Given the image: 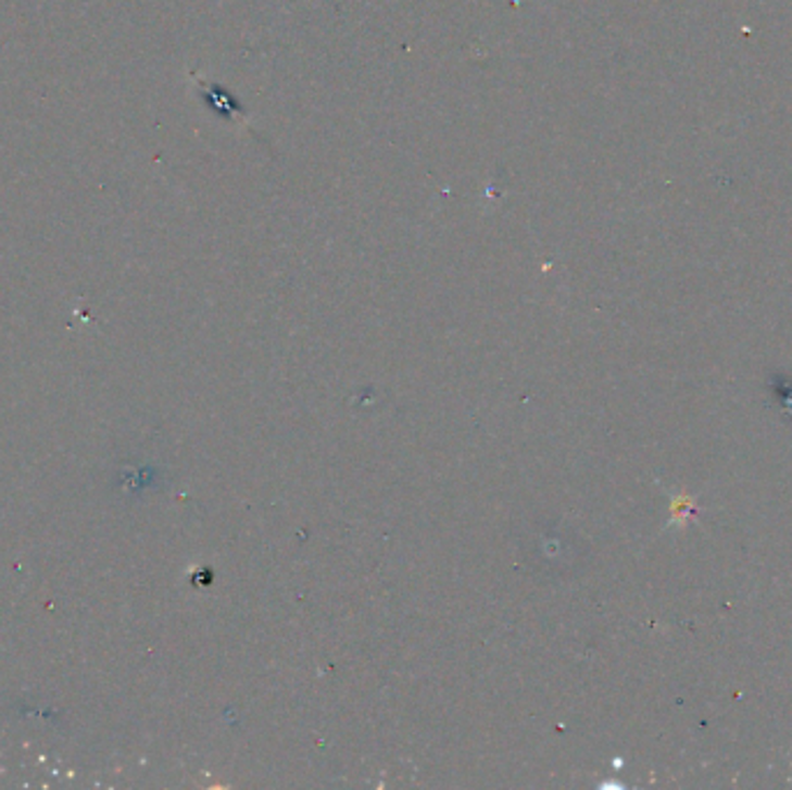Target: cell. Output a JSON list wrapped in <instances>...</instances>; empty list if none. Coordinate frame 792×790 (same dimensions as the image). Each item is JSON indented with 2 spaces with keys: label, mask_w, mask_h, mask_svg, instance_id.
I'll use <instances>...</instances> for the list:
<instances>
[{
  "label": "cell",
  "mask_w": 792,
  "mask_h": 790,
  "mask_svg": "<svg viewBox=\"0 0 792 790\" xmlns=\"http://www.w3.org/2000/svg\"><path fill=\"white\" fill-rule=\"evenodd\" d=\"M697 515V505L695 501L689 497V494H681V497H675L672 501V519H670V526L672 524H679L683 526L686 522H689L691 517Z\"/></svg>",
  "instance_id": "obj_1"
}]
</instances>
